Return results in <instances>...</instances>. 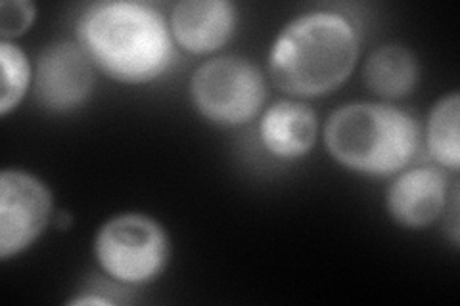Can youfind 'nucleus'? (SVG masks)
I'll return each instance as SVG.
<instances>
[{"instance_id":"12","label":"nucleus","mask_w":460,"mask_h":306,"mask_svg":"<svg viewBox=\"0 0 460 306\" xmlns=\"http://www.w3.org/2000/svg\"><path fill=\"white\" fill-rule=\"evenodd\" d=\"M426 144L431 159L441 167L458 172L460 167V96H441L428 115Z\"/></svg>"},{"instance_id":"14","label":"nucleus","mask_w":460,"mask_h":306,"mask_svg":"<svg viewBox=\"0 0 460 306\" xmlns=\"http://www.w3.org/2000/svg\"><path fill=\"white\" fill-rule=\"evenodd\" d=\"M37 18V6L29 0H3L0 3V40H13L27 33Z\"/></svg>"},{"instance_id":"3","label":"nucleus","mask_w":460,"mask_h":306,"mask_svg":"<svg viewBox=\"0 0 460 306\" xmlns=\"http://www.w3.org/2000/svg\"><path fill=\"white\" fill-rule=\"evenodd\" d=\"M420 125L405 109L374 101L338 108L324 123V145L341 167L367 177H394L420 148Z\"/></svg>"},{"instance_id":"15","label":"nucleus","mask_w":460,"mask_h":306,"mask_svg":"<svg viewBox=\"0 0 460 306\" xmlns=\"http://www.w3.org/2000/svg\"><path fill=\"white\" fill-rule=\"evenodd\" d=\"M66 304L67 306H91V304L111 306V304H118V301L102 295V291H93V293L91 291H83L81 295H75L74 299H69Z\"/></svg>"},{"instance_id":"1","label":"nucleus","mask_w":460,"mask_h":306,"mask_svg":"<svg viewBox=\"0 0 460 306\" xmlns=\"http://www.w3.org/2000/svg\"><path fill=\"white\" fill-rule=\"evenodd\" d=\"M75 39L96 69L123 84L160 79L177 57L164 13L137 0H102L86 6L77 18Z\"/></svg>"},{"instance_id":"5","label":"nucleus","mask_w":460,"mask_h":306,"mask_svg":"<svg viewBox=\"0 0 460 306\" xmlns=\"http://www.w3.org/2000/svg\"><path fill=\"white\" fill-rule=\"evenodd\" d=\"M190 100L209 123L238 127L261 111L267 100L265 75L242 56L213 57L192 73Z\"/></svg>"},{"instance_id":"6","label":"nucleus","mask_w":460,"mask_h":306,"mask_svg":"<svg viewBox=\"0 0 460 306\" xmlns=\"http://www.w3.org/2000/svg\"><path fill=\"white\" fill-rule=\"evenodd\" d=\"M54 209L50 188L22 169L0 172V258L29 249L47 230Z\"/></svg>"},{"instance_id":"13","label":"nucleus","mask_w":460,"mask_h":306,"mask_svg":"<svg viewBox=\"0 0 460 306\" xmlns=\"http://www.w3.org/2000/svg\"><path fill=\"white\" fill-rule=\"evenodd\" d=\"M0 69H3V84H0V115H8L16 109L29 86H33V67L27 54L10 40H0Z\"/></svg>"},{"instance_id":"7","label":"nucleus","mask_w":460,"mask_h":306,"mask_svg":"<svg viewBox=\"0 0 460 306\" xmlns=\"http://www.w3.org/2000/svg\"><path fill=\"white\" fill-rule=\"evenodd\" d=\"M94 91V64L75 40H56L45 47L33 69V92L39 104L54 113H69L86 104Z\"/></svg>"},{"instance_id":"10","label":"nucleus","mask_w":460,"mask_h":306,"mask_svg":"<svg viewBox=\"0 0 460 306\" xmlns=\"http://www.w3.org/2000/svg\"><path fill=\"white\" fill-rule=\"evenodd\" d=\"M257 135L272 157L296 162L314 148L319 138V119L304 101L279 100L263 111Z\"/></svg>"},{"instance_id":"2","label":"nucleus","mask_w":460,"mask_h":306,"mask_svg":"<svg viewBox=\"0 0 460 306\" xmlns=\"http://www.w3.org/2000/svg\"><path fill=\"white\" fill-rule=\"evenodd\" d=\"M358 52L361 37L348 16L311 10L288 22L272 40L269 73L286 94L324 96L349 79Z\"/></svg>"},{"instance_id":"11","label":"nucleus","mask_w":460,"mask_h":306,"mask_svg":"<svg viewBox=\"0 0 460 306\" xmlns=\"http://www.w3.org/2000/svg\"><path fill=\"white\" fill-rule=\"evenodd\" d=\"M420 79L419 57L407 47L390 42L372 50L363 66L367 89L382 98H402Z\"/></svg>"},{"instance_id":"4","label":"nucleus","mask_w":460,"mask_h":306,"mask_svg":"<svg viewBox=\"0 0 460 306\" xmlns=\"http://www.w3.org/2000/svg\"><path fill=\"white\" fill-rule=\"evenodd\" d=\"M93 251L100 270L111 282L138 287L155 282L165 272L171 240L155 218L123 213L98 228Z\"/></svg>"},{"instance_id":"9","label":"nucleus","mask_w":460,"mask_h":306,"mask_svg":"<svg viewBox=\"0 0 460 306\" xmlns=\"http://www.w3.org/2000/svg\"><path fill=\"white\" fill-rule=\"evenodd\" d=\"M238 8L230 0H181L171 10L169 27L175 45L190 54H211L233 39Z\"/></svg>"},{"instance_id":"16","label":"nucleus","mask_w":460,"mask_h":306,"mask_svg":"<svg viewBox=\"0 0 460 306\" xmlns=\"http://www.w3.org/2000/svg\"><path fill=\"white\" fill-rule=\"evenodd\" d=\"M56 224L60 226L62 230H66V228L71 224V214H69L67 211L58 213V214H56Z\"/></svg>"},{"instance_id":"8","label":"nucleus","mask_w":460,"mask_h":306,"mask_svg":"<svg viewBox=\"0 0 460 306\" xmlns=\"http://www.w3.org/2000/svg\"><path fill=\"white\" fill-rule=\"evenodd\" d=\"M449 180L438 167H414L397 172L385 192V211L402 228L420 230L447 211Z\"/></svg>"}]
</instances>
